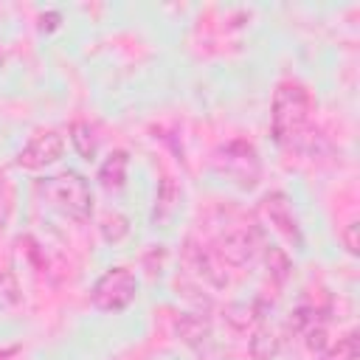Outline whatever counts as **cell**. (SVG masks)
I'll return each instance as SVG.
<instances>
[{
    "mask_svg": "<svg viewBox=\"0 0 360 360\" xmlns=\"http://www.w3.org/2000/svg\"><path fill=\"white\" fill-rule=\"evenodd\" d=\"M309 110H312V96L301 82L295 79L278 82L273 93V107H270V127L276 141L278 143L295 141L309 121Z\"/></svg>",
    "mask_w": 360,
    "mask_h": 360,
    "instance_id": "1",
    "label": "cell"
},
{
    "mask_svg": "<svg viewBox=\"0 0 360 360\" xmlns=\"http://www.w3.org/2000/svg\"><path fill=\"white\" fill-rule=\"evenodd\" d=\"M37 194L56 211H62L70 219H87L93 211V191L87 180L76 172H65L56 177H42L37 180Z\"/></svg>",
    "mask_w": 360,
    "mask_h": 360,
    "instance_id": "2",
    "label": "cell"
},
{
    "mask_svg": "<svg viewBox=\"0 0 360 360\" xmlns=\"http://www.w3.org/2000/svg\"><path fill=\"white\" fill-rule=\"evenodd\" d=\"M138 292V281L132 276V270L127 267H110L90 290V301L96 309L101 312H118L124 309Z\"/></svg>",
    "mask_w": 360,
    "mask_h": 360,
    "instance_id": "3",
    "label": "cell"
},
{
    "mask_svg": "<svg viewBox=\"0 0 360 360\" xmlns=\"http://www.w3.org/2000/svg\"><path fill=\"white\" fill-rule=\"evenodd\" d=\"M65 149V141L59 132L48 129V132H37L17 155V166L22 169H42V166H51L53 160H59Z\"/></svg>",
    "mask_w": 360,
    "mask_h": 360,
    "instance_id": "4",
    "label": "cell"
},
{
    "mask_svg": "<svg viewBox=\"0 0 360 360\" xmlns=\"http://www.w3.org/2000/svg\"><path fill=\"white\" fill-rule=\"evenodd\" d=\"M264 205H267V211H270L273 222H276V225H278L290 239H295V242H298V228H295V219H292V214H290V208H287L284 197H281V194H273V197H267V200H264Z\"/></svg>",
    "mask_w": 360,
    "mask_h": 360,
    "instance_id": "5",
    "label": "cell"
},
{
    "mask_svg": "<svg viewBox=\"0 0 360 360\" xmlns=\"http://www.w3.org/2000/svg\"><path fill=\"white\" fill-rule=\"evenodd\" d=\"M124 177H127V152H112V155L101 163V169H98V180L110 188V186H121Z\"/></svg>",
    "mask_w": 360,
    "mask_h": 360,
    "instance_id": "6",
    "label": "cell"
},
{
    "mask_svg": "<svg viewBox=\"0 0 360 360\" xmlns=\"http://www.w3.org/2000/svg\"><path fill=\"white\" fill-rule=\"evenodd\" d=\"M70 132H73V135H70V141H73V146L79 149V155H82L84 160H90V158L96 155V141L90 138V135H93V129H90L87 124H82V121H79V124H73V129H70Z\"/></svg>",
    "mask_w": 360,
    "mask_h": 360,
    "instance_id": "7",
    "label": "cell"
},
{
    "mask_svg": "<svg viewBox=\"0 0 360 360\" xmlns=\"http://www.w3.org/2000/svg\"><path fill=\"white\" fill-rule=\"evenodd\" d=\"M323 360H357V338L354 335H346L332 352L323 354Z\"/></svg>",
    "mask_w": 360,
    "mask_h": 360,
    "instance_id": "8",
    "label": "cell"
}]
</instances>
